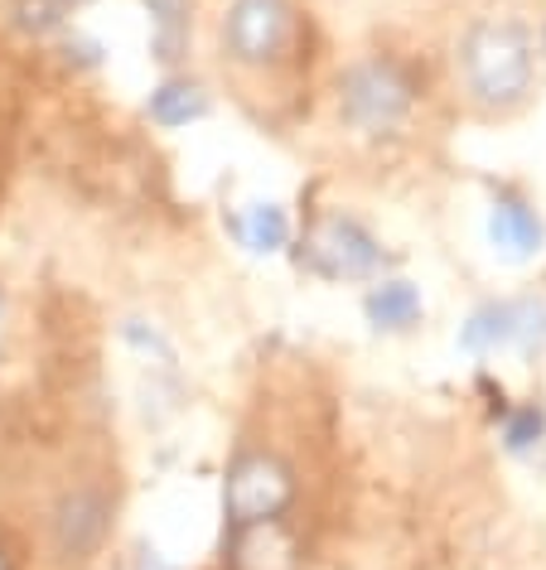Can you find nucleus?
<instances>
[{"label":"nucleus","instance_id":"nucleus-1","mask_svg":"<svg viewBox=\"0 0 546 570\" xmlns=\"http://www.w3.org/2000/svg\"><path fill=\"white\" fill-rule=\"evenodd\" d=\"M459 88L465 102L484 117H513L532 92L537 49L527 24L517 20H474L459 39Z\"/></svg>","mask_w":546,"mask_h":570},{"label":"nucleus","instance_id":"nucleus-2","mask_svg":"<svg viewBox=\"0 0 546 570\" xmlns=\"http://www.w3.org/2000/svg\"><path fill=\"white\" fill-rule=\"evenodd\" d=\"M300 20L291 0H233L223 20V45L242 68H276L295 49Z\"/></svg>","mask_w":546,"mask_h":570},{"label":"nucleus","instance_id":"nucleus-3","mask_svg":"<svg viewBox=\"0 0 546 570\" xmlns=\"http://www.w3.org/2000/svg\"><path fill=\"white\" fill-rule=\"evenodd\" d=\"M291 503H295V474H291L285 460H276V454L252 450L227 469L223 508H227V522L233 527L271 522V518H281Z\"/></svg>","mask_w":546,"mask_h":570},{"label":"nucleus","instance_id":"nucleus-4","mask_svg":"<svg viewBox=\"0 0 546 570\" xmlns=\"http://www.w3.org/2000/svg\"><path fill=\"white\" fill-rule=\"evenodd\" d=\"M411 111V78L387 59H368L343 78V121L368 136H387Z\"/></svg>","mask_w":546,"mask_h":570},{"label":"nucleus","instance_id":"nucleus-5","mask_svg":"<svg viewBox=\"0 0 546 570\" xmlns=\"http://www.w3.org/2000/svg\"><path fill=\"white\" fill-rule=\"evenodd\" d=\"M546 344V305L537 301H498L474 309L469 324L459 330L465 353H498V348H523L537 353Z\"/></svg>","mask_w":546,"mask_h":570},{"label":"nucleus","instance_id":"nucleus-6","mask_svg":"<svg viewBox=\"0 0 546 570\" xmlns=\"http://www.w3.org/2000/svg\"><path fill=\"white\" fill-rule=\"evenodd\" d=\"M305 256L320 276H334V281H358V276H372V271L382 266L378 237L353 218H324L314 227Z\"/></svg>","mask_w":546,"mask_h":570},{"label":"nucleus","instance_id":"nucleus-7","mask_svg":"<svg viewBox=\"0 0 546 570\" xmlns=\"http://www.w3.org/2000/svg\"><path fill=\"white\" fill-rule=\"evenodd\" d=\"M107 522H111L107 493L74 489L59 508H53V547H59L64 556H74V561H82V556H92L97 547H103Z\"/></svg>","mask_w":546,"mask_h":570},{"label":"nucleus","instance_id":"nucleus-8","mask_svg":"<svg viewBox=\"0 0 546 570\" xmlns=\"http://www.w3.org/2000/svg\"><path fill=\"white\" fill-rule=\"evenodd\" d=\"M233 570H300V547L281 518L237 527Z\"/></svg>","mask_w":546,"mask_h":570},{"label":"nucleus","instance_id":"nucleus-9","mask_svg":"<svg viewBox=\"0 0 546 570\" xmlns=\"http://www.w3.org/2000/svg\"><path fill=\"white\" fill-rule=\"evenodd\" d=\"M488 242L503 262H527L542 252V218L532 213L523 198H498L488 213Z\"/></svg>","mask_w":546,"mask_h":570},{"label":"nucleus","instance_id":"nucleus-10","mask_svg":"<svg viewBox=\"0 0 546 570\" xmlns=\"http://www.w3.org/2000/svg\"><path fill=\"white\" fill-rule=\"evenodd\" d=\"M363 309L378 330H411V324L421 320V291H416L411 281H378L368 291Z\"/></svg>","mask_w":546,"mask_h":570},{"label":"nucleus","instance_id":"nucleus-11","mask_svg":"<svg viewBox=\"0 0 546 570\" xmlns=\"http://www.w3.org/2000/svg\"><path fill=\"white\" fill-rule=\"evenodd\" d=\"M208 111V97L198 82H184V78H169L150 92V121L165 126V131H179V126L198 121Z\"/></svg>","mask_w":546,"mask_h":570},{"label":"nucleus","instance_id":"nucleus-12","mask_svg":"<svg viewBox=\"0 0 546 570\" xmlns=\"http://www.w3.org/2000/svg\"><path fill=\"white\" fill-rule=\"evenodd\" d=\"M237 237L247 252H281L285 237H291V218H285L281 204H252L237 218Z\"/></svg>","mask_w":546,"mask_h":570},{"label":"nucleus","instance_id":"nucleus-13","mask_svg":"<svg viewBox=\"0 0 546 570\" xmlns=\"http://www.w3.org/2000/svg\"><path fill=\"white\" fill-rule=\"evenodd\" d=\"M155 16V59H179V45L189 35V16H184V0H146Z\"/></svg>","mask_w":546,"mask_h":570},{"label":"nucleus","instance_id":"nucleus-14","mask_svg":"<svg viewBox=\"0 0 546 570\" xmlns=\"http://www.w3.org/2000/svg\"><path fill=\"white\" fill-rule=\"evenodd\" d=\"M542 425H546L542 411L537 406H523L517 416H508V431H503V440H508V450L523 454V450H532L542 440Z\"/></svg>","mask_w":546,"mask_h":570},{"label":"nucleus","instance_id":"nucleus-15","mask_svg":"<svg viewBox=\"0 0 546 570\" xmlns=\"http://www.w3.org/2000/svg\"><path fill=\"white\" fill-rule=\"evenodd\" d=\"M0 570H6V561H0Z\"/></svg>","mask_w":546,"mask_h":570}]
</instances>
